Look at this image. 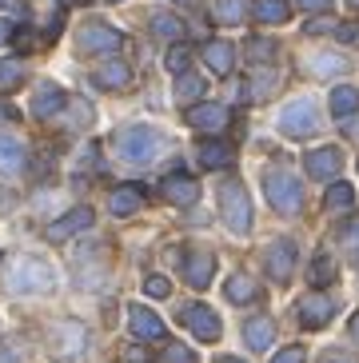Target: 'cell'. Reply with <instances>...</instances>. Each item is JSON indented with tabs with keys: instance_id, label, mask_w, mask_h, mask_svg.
Returning <instances> with one entry per match:
<instances>
[{
	"instance_id": "obj_1",
	"label": "cell",
	"mask_w": 359,
	"mask_h": 363,
	"mask_svg": "<svg viewBox=\"0 0 359 363\" xmlns=\"http://www.w3.org/2000/svg\"><path fill=\"white\" fill-rule=\"evenodd\" d=\"M4 284H9V291H16V296H36V291H53L56 288V272L36 256H16L9 264Z\"/></svg>"
},
{
	"instance_id": "obj_2",
	"label": "cell",
	"mask_w": 359,
	"mask_h": 363,
	"mask_svg": "<svg viewBox=\"0 0 359 363\" xmlns=\"http://www.w3.org/2000/svg\"><path fill=\"white\" fill-rule=\"evenodd\" d=\"M264 196L267 203H272L280 216H296L299 203H304V188H299V180L292 176V172H267L264 176Z\"/></svg>"
},
{
	"instance_id": "obj_3",
	"label": "cell",
	"mask_w": 359,
	"mask_h": 363,
	"mask_svg": "<svg viewBox=\"0 0 359 363\" xmlns=\"http://www.w3.org/2000/svg\"><path fill=\"white\" fill-rule=\"evenodd\" d=\"M220 212H223V224L232 228L236 235L252 232V203H248V192H243L240 180L220 184Z\"/></svg>"
},
{
	"instance_id": "obj_4",
	"label": "cell",
	"mask_w": 359,
	"mask_h": 363,
	"mask_svg": "<svg viewBox=\"0 0 359 363\" xmlns=\"http://www.w3.org/2000/svg\"><path fill=\"white\" fill-rule=\"evenodd\" d=\"M116 152L124 156L128 164H144L160 152V132L148 128V124H132L116 136Z\"/></svg>"
},
{
	"instance_id": "obj_5",
	"label": "cell",
	"mask_w": 359,
	"mask_h": 363,
	"mask_svg": "<svg viewBox=\"0 0 359 363\" xmlns=\"http://www.w3.org/2000/svg\"><path fill=\"white\" fill-rule=\"evenodd\" d=\"M319 128V108L316 100H296V104H287L284 112H280V132H287V136H311V132Z\"/></svg>"
},
{
	"instance_id": "obj_6",
	"label": "cell",
	"mask_w": 359,
	"mask_h": 363,
	"mask_svg": "<svg viewBox=\"0 0 359 363\" xmlns=\"http://www.w3.org/2000/svg\"><path fill=\"white\" fill-rule=\"evenodd\" d=\"M180 320H184V328H188L196 340H204V343L220 340V315H216L208 303H192V308H184L180 311Z\"/></svg>"
},
{
	"instance_id": "obj_7",
	"label": "cell",
	"mask_w": 359,
	"mask_h": 363,
	"mask_svg": "<svg viewBox=\"0 0 359 363\" xmlns=\"http://www.w3.org/2000/svg\"><path fill=\"white\" fill-rule=\"evenodd\" d=\"M120 44H124V36L116 33V28H108V24L92 21L80 28V52L88 56H104V52H116Z\"/></svg>"
},
{
	"instance_id": "obj_8",
	"label": "cell",
	"mask_w": 359,
	"mask_h": 363,
	"mask_svg": "<svg viewBox=\"0 0 359 363\" xmlns=\"http://www.w3.org/2000/svg\"><path fill=\"white\" fill-rule=\"evenodd\" d=\"M264 264H267V272H272L275 284H287L292 272H296V244H292V240H275V244L264 252Z\"/></svg>"
},
{
	"instance_id": "obj_9",
	"label": "cell",
	"mask_w": 359,
	"mask_h": 363,
	"mask_svg": "<svg viewBox=\"0 0 359 363\" xmlns=\"http://www.w3.org/2000/svg\"><path fill=\"white\" fill-rule=\"evenodd\" d=\"M128 328H132V335H136L140 343L164 340V320H160L156 311H148L144 303H132V308H128Z\"/></svg>"
},
{
	"instance_id": "obj_10",
	"label": "cell",
	"mask_w": 359,
	"mask_h": 363,
	"mask_svg": "<svg viewBox=\"0 0 359 363\" xmlns=\"http://www.w3.org/2000/svg\"><path fill=\"white\" fill-rule=\"evenodd\" d=\"M160 192H164V200H168V203H180V208H188V203L200 200V184L192 180V176H184V172H172V176H164Z\"/></svg>"
},
{
	"instance_id": "obj_11",
	"label": "cell",
	"mask_w": 359,
	"mask_h": 363,
	"mask_svg": "<svg viewBox=\"0 0 359 363\" xmlns=\"http://www.w3.org/2000/svg\"><path fill=\"white\" fill-rule=\"evenodd\" d=\"M216 276V256L211 252H188L184 256V279H188L196 291H204Z\"/></svg>"
},
{
	"instance_id": "obj_12",
	"label": "cell",
	"mask_w": 359,
	"mask_h": 363,
	"mask_svg": "<svg viewBox=\"0 0 359 363\" xmlns=\"http://www.w3.org/2000/svg\"><path fill=\"white\" fill-rule=\"evenodd\" d=\"M228 120H232V112L223 104H196L188 108V124L200 132H223L228 128Z\"/></svg>"
},
{
	"instance_id": "obj_13",
	"label": "cell",
	"mask_w": 359,
	"mask_h": 363,
	"mask_svg": "<svg viewBox=\"0 0 359 363\" xmlns=\"http://www.w3.org/2000/svg\"><path fill=\"white\" fill-rule=\"evenodd\" d=\"M339 168H343L339 148H316V152H307L304 156V172L307 176H316V180H331Z\"/></svg>"
},
{
	"instance_id": "obj_14",
	"label": "cell",
	"mask_w": 359,
	"mask_h": 363,
	"mask_svg": "<svg viewBox=\"0 0 359 363\" xmlns=\"http://www.w3.org/2000/svg\"><path fill=\"white\" fill-rule=\"evenodd\" d=\"M331 315H336V303H331L328 296H307V299H299V323H304L307 331L324 328Z\"/></svg>"
},
{
	"instance_id": "obj_15",
	"label": "cell",
	"mask_w": 359,
	"mask_h": 363,
	"mask_svg": "<svg viewBox=\"0 0 359 363\" xmlns=\"http://www.w3.org/2000/svg\"><path fill=\"white\" fill-rule=\"evenodd\" d=\"M60 108H68V96H64L56 84H40L36 96H32V116L36 120H53Z\"/></svg>"
},
{
	"instance_id": "obj_16",
	"label": "cell",
	"mask_w": 359,
	"mask_h": 363,
	"mask_svg": "<svg viewBox=\"0 0 359 363\" xmlns=\"http://www.w3.org/2000/svg\"><path fill=\"white\" fill-rule=\"evenodd\" d=\"M92 208H72L68 216H60L56 224H48V240H68V235L84 232V228H92Z\"/></svg>"
},
{
	"instance_id": "obj_17",
	"label": "cell",
	"mask_w": 359,
	"mask_h": 363,
	"mask_svg": "<svg viewBox=\"0 0 359 363\" xmlns=\"http://www.w3.org/2000/svg\"><path fill=\"white\" fill-rule=\"evenodd\" d=\"M28 164V152L16 136H0V176H21Z\"/></svg>"
},
{
	"instance_id": "obj_18",
	"label": "cell",
	"mask_w": 359,
	"mask_h": 363,
	"mask_svg": "<svg viewBox=\"0 0 359 363\" xmlns=\"http://www.w3.org/2000/svg\"><path fill=\"white\" fill-rule=\"evenodd\" d=\"M200 168H208V172H220V168H232V160H236V152H232V144H223V140H204L200 144Z\"/></svg>"
},
{
	"instance_id": "obj_19",
	"label": "cell",
	"mask_w": 359,
	"mask_h": 363,
	"mask_svg": "<svg viewBox=\"0 0 359 363\" xmlns=\"http://www.w3.org/2000/svg\"><path fill=\"white\" fill-rule=\"evenodd\" d=\"M204 65H208L216 76H228L232 65H236V48L228 40H208L204 44Z\"/></svg>"
},
{
	"instance_id": "obj_20",
	"label": "cell",
	"mask_w": 359,
	"mask_h": 363,
	"mask_svg": "<svg viewBox=\"0 0 359 363\" xmlns=\"http://www.w3.org/2000/svg\"><path fill=\"white\" fill-rule=\"evenodd\" d=\"M243 340H248L252 352H267V347L275 343V323L264 320V315H255V320L243 323Z\"/></svg>"
},
{
	"instance_id": "obj_21",
	"label": "cell",
	"mask_w": 359,
	"mask_h": 363,
	"mask_svg": "<svg viewBox=\"0 0 359 363\" xmlns=\"http://www.w3.org/2000/svg\"><path fill=\"white\" fill-rule=\"evenodd\" d=\"M140 203H144V188H136V184H120L116 192L108 196L112 216H132V212H140Z\"/></svg>"
},
{
	"instance_id": "obj_22",
	"label": "cell",
	"mask_w": 359,
	"mask_h": 363,
	"mask_svg": "<svg viewBox=\"0 0 359 363\" xmlns=\"http://www.w3.org/2000/svg\"><path fill=\"white\" fill-rule=\"evenodd\" d=\"M223 296L232 299V303H252V299L260 296V284H255V276H248V272H232L228 284H223Z\"/></svg>"
},
{
	"instance_id": "obj_23",
	"label": "cell",
	"mask_w": 359,
	"mask_h": 363,
	"mask_svg": "<svg viewBox=\"0 0 359 363\" xmlns=\"http://www.w3.org/2000/svg\"><path fill=\"white\" fill-rule=\"evenodd\" d=\"M84 347V328L80 323H60V328L53 331V352L56 355H72Z\"/></svg>"
},
{
	"instance_id": "obj_24",
	"label": "cell",
	"mask_w": 359,
	"mask_h": 363,
	"mask_svg": "<svg viewBox=\"0 0 359 363\" xmlns=\"http://www.w3.org/2000/svg\"><path fill=\"white\" fill-rule=\"evenodd\" d=\"M252 12L260 24H284L292 16V0H255Z\"/></svg>"
},
{
	"instance_id": "obj_25",
	"label": "cell",
	"mask_w": 359,
	"mask_h": 363,
	"mask_svg": "<svg viewBox=\"0 0 359 363\" xmlns=\"http://www.w3.org/2000/svg\"><path fill=\"white\" fill-rule=\"evenodd\" d=\"M128 80H132V68H128L124 60H108V65L96 72V84L100 88H128Z\"/></svg>"
},
{
	"instance_id": "obj_26",
	"label": "cell",
	"mask_w": 359,
	"mask_h": 363,
	"mask_svg": "<svg viewBox=\"0 0 359 363\" xmlns=\"http://www.w3.org/2000/svg\"><path fill=\"white\" fill-rule=\"evenodd\" d=\"M359 108V88H351V84H339L336 92H331V112H336L339 120H348L351 112Z\"/></svg>"
},
{
	"instance_id": "obj_27",
	"label": "cell",
	"mask_w": 359,
	"mask_h": 363,
	"mask_svg": "<svg viewBox=\"0 0 359 363\" xmlns=\"http://www.w3.org/2000/svg\"><path fill=\"white\" fill-rule=\"evenodd\" d=\"M204 92H208V84H204V76L180 72V80H176V100H180V104H192V100H200Z\"/></svg>"
},
{
	"instance_id": "obj_28",
	"label": "cell",
	"mask_w": 359,
	"mask_h": 363,
	"mask_svg": "<svg viewBox=\"0 0 359 363\" xmlns=\"http://www.w3.org/2000/svg\"><path fill=\"white\" fill-rule=\"evenodd\" d=\"M351 203H355V188L351 184H331L328 192H324V208L328 212H348Z\"/></svg>"
},
{
	"instance_id": "obj_29",
	"label": "cell",
	"mask_w": 359,
	"mask_h": 363,
	"mask_svg": "<svg viewBox=\"0 0 359 363\" xmlns=\"http://www.w3.org/2000/svg\"><path fill=\"white\" fill-rule=\"evenodd\" d=\"M152 33H156L160 40H180V36H184V21L172 16V12H156V16H152Z\"/></svg>"
},
{
	"instance_id": "obj_30",
	"label": "cell",
	"mask_w": 359,
	"mask_h": 363,
	"mask_svg": "<svg viewBox=\"0 0 359 363\" xmlns=\"http://www.w3.org/2000/svg\"><path fill=\"white\" fill-rule=\"evenodd\" d=\"M307 279H311L316 288H324V284H331V279H336V259H331L328 252H319V256L311 259V272H307Z\"/></svg>"
},
{
	"instance_id": "obj_31",
	"label": "cell",
	"mask_w": 359,
	"mask_h": 363,
	"mask_svg": "<svg viewBox=\"0 0 359 363\" xmlns=\"http://www.w3.org/2000/svg\"><path fill=\"white\" fill-rule=\"evenodd\" d=\"M21 80H24V65H21V60H0V92L21 88Z\"/></svg>"
},
{
	"instance_id": "obj_32",
	"label": "cell",
	"mask_w": 359,
	"mask_h": 363,
	"mask_svg": "<svg viewBox=\"0 0 359 363\" xmlns=\"http://www.w3.org/2000/svg\"><path fill=\"white\" fill-rule=\"evenodd\" d=\"M272 52H275L272 40H260V36H255V40H248V60H252V65H260V60H272Z\"/></svg>"
},
{
	"instance_id": "obj_33",
	"label": "cell",
	"mask_w": 359,
	"mask_h": 363,
	"mask_svg": "<svg viewBox=\"0 0 359 363\" xmlns=\"http://www.w3.org/2000/svg\"><path fill=\"white\" fill-rule=\"evenodd\" d=\"M216 16H220L223 24H236L243 16V0H220V4H216Z\"/></svg>"
},
{
	"instance_id": "obj_34",
	"label": "cell",
	"mask_w": 359,
	"mask_h": 363,
	"mask_svg": "<svg viewBox=\"0 0 359 363\" xmlns=\"http://www.w3.org/2000/svg\"><path fill=\"white\" fill-rule=\"evenodd\" d=\"M188 60H192V52L188 48H184V44H176V48H172L168 52V60H164V65H168V72H188Z\"/></svg>"
},
{
	"instance_id": "obj_35",
	"label": "cell",
	"mask_w": 359,
	"mask_h": 363,
	"mask_svg": "<svg viewBox=\"0 0 359 363\" xmlns=\"http://www.w3.org/2000/svg\"><path fill=\"white\" fill-rule=\"evenodd\" d=\"M343 68H348L343 56H316L311 60V72H343Z\"/></svg>"
},
{
	"instance_id": "obj_36",
	"label": "cell",
	"mask_w": 359,
	"mask_h": 363,
	"mask_svg": "<svg viewBox=\"0 0 359 363\" xmlns=\"http://www.w3.org/2000/svg\"><path fill=\"white\" fill-rule=\"evenodd\" d=\"M144 291L156 296V299H164V296H172V284L164 276H148V279H144Z\"/></svg>"
},
{
	"instance_id": "obj_37",
	"label": "cell",
	"mask_w": 359,
	"mask_h": 363,
	"mask_svg": "<svg viewBox=\"0 0 359 363\" xmlns=\"http://www.w3.org/2000/svg\"><path fill=\"white\" fill-rule=\"evenodd\" d=\"M164 363H196V355L184 347V343H168V352H164Z\"/></svg>"
},
{
	"instance_id": "obj_38",
	"label": "cell",
	"mask_w": 359,
	"mask_h": 363,
	"mask_svg": "<svg viewBox=\"0 0 359 363\" xmlns=\"http://www.w3.org/2000/svg\"><path fill=\"white\" fill-rule=\"evenodd\" d=\"M339 240H343V247L359 252V220H348V224L339 228Z\"/></svg>"
},
{
	"instance_id": "obj_39",
	"label": "cell",
	"mask_w": 359,
	"mask_h": 363,
	"mask_svg": "<svg viewBox=\"0 0 359 363\" xmlns=\"http://www.w3.org/2000/svg\"><path fill=\"white\" fill-rule=\"evenodd\" d=\"M304 359H307V355H304V347H284V352L275 355L272 363H304Z\"/></svg>"
},
{
	"instance_id": "obj_40",
	"label": "cell",
	"mask_w": 359,
	"mask_h": 363,
	"mask_svg": "<svg viewBox=\"0 0 359 363\" xmlns=\"http://www.w3.org/2000/svg\"><path fill=\"white\" fill-rule=\"evenodd\" d=\"M336 33H339V40H343V44H359V24H339Z\"/></svg>"
},
{
	"instance_id": "obj_41",
	"label": "cell",
	"mask_w": 359,
	"mask_h": 363,
	"mask_svg": "<svg viewBox=\"0 0 359 363\" xmlns=\"http://www.w3.org/2000/svg\"><path fill=\"white\" fill-rule=\"evenodd\" d=\"M328 28H336V21H324V16H316V21L307 24V33L316 36V33H328Z\"/></svg>"
},
{
	"instance_id": "obj_42",
	"label": "cell",
	"mask_w": 359,
	"mask_h": 363,
	"mask_svg": "<svg viewBox=\"0 0 359 363\" xmlns=\"http://www.w3.org/2000/svg\"><path fill=\"white\" fill-rule=\"evenodd\" d=\"M296 4H299V9H307V12H324L331 0H296Z\"/></svg>"
},
{
	"instance_id": "obj_43",
	"label": "cell",
	"mask_w": 359,
	"mask_h": 363,
	"mask_svg": "<svg viewBox=\"0 0 359 363\" xmlns=\"http://www.w3.org/2000/svg\"><path fill=\"white\" fill-rule=\"evenodd\" d=\"M319 363H351V359H348V355H339V352H328Z\"/></svg>"
},
{
	"instance_id": "obj_44",
	"label": "cell",
	"mask_w": 359,
	"mask_h": 363,
	"mask_svg": "<svg viewBox=\"0 0 359 363\" xmlns=\"http://www.w3.org/2000/svg\"><path fill=\"white\" fill-rule=\"evenodd\" d=\"M9 36H12V24H9V21H0V44L9 40Z\"/></svg>"
},
{
	"instance_id": "obj_45",
	"label": "cell",
	"mask_w": 359,
	"mask_h": 363,
	"mask_svg": "<svg viewBox=\"0 0 359 363\" xmlns=\"http://www.w3.org/2000/svg\"><path fill=\"white\" fill-rule=\"evenodd\" d=\"M343 128H348V136H359V120H343Z\"/></svg>"
},
{
	"instance_id": "obj_46",
	"label": "cell",
	"mask_w": 359,
	"mask_h": 363,
	"mask_svg": "<svg viewBox=\"0 0 359 363\" xmlns=\"http://www.w3.org/2000/svg\"><path fill=\"white\" fill-rule=\"evenodd\" d=\"M0 363H16V355H12L9 347H0Z\"/></svg>"
},
{
	"instance_id": "obj_47",
	"label": "cell",
	"mask_w": 359,
	"mask_h": 363,
	"mask_svg": "<svg viewBox=\"0 0 359 363\" xmlns=\"http://www.w3.org/2000/svg\"><path fill=\"white\" fill-rule=\"evenodd\" d=\"M351 335H355V343H359V315H351Z\"/></svg>"
},
{
	"instance_id": "obj_48",
	"label": "cell",
	"mask_w": 359,
	"mask_h": 363,
	"mask_svg": "<svg viewBox=\"0 0 359 363\" xmlns=\"http://www.w3.org/2000/svg\"><path fill=\"white\" fill-rule=\"evenodd\" d=\"M216 363H243V359H236V355H223V359H216Z\"/></svg>"
},
{
	"instance_id": "obj_49",
	"label": "cell",
	"mask_w": 359,
	"mask_h": 363,
	"mask_svg": "<svg viewBox=\"0 0 359 363\" xmlns=\"http://www.w3.org/2000/svg\"><path fill=\"white\" fill-rule=\"evenodd\" d=\"M0 9H12V0H0Z\"/></svg>"
}]
</instances>
